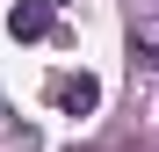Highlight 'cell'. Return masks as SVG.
Here are the masks:
<instances>
[{"label": "cell", "instance_id": "3", "mask_svg": "<svg viewBox=\"0 0 159 152\" xmlns=\"http://www.w3.org/2000/svg\"><path fill=\"white\" fill-rule=\"evenodd\" d=\"M130 51H138V58H145V65L159 72V15H152V22H138V29H130Z\"/></svg>", "mask_w": 159, "mask_h": 152}, {"label": "cell", "instance_id": "2", "mask_svg": "<svg viewBox=\"0 0 159 152\" xmlns=\"http://www.w3.org/2000/svg\"><path fill=\"white\" fill-rule=\"evenodd\" d=\"M51 15H58V7H51V0H22V7H15V15H7V29H15V36H22V44H36V36H43V29H51Z\"/></svg>", "mask_w": 159, "mask_h": 152}, {"label": "cell", "instance_id": "1", "mask_svg": "<svg viewBox=\"0 0 159 152\" xmlns=\"http://www.w3.org/2000/svg\"><path fill=\"white\" fill-rule=\"evenodd\" d=\"M51 101H58L65 116H87L94 101H101V87L87 80V72H65V80H51Z\"/></svg>", "mask_w": 159, "mask_h": 152}]
</instances>
